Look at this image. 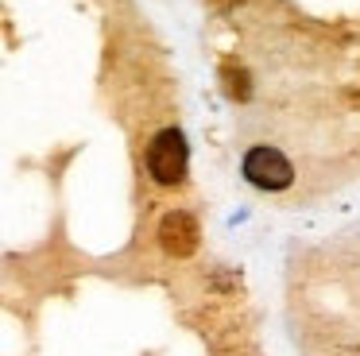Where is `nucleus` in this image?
<instances>
[{
    "label": "nucleus",
    "instance_id": "f257e3e1",
    "mask_svg": "<svg viewBox=\"0 0 360 356\" xmlns=\"http://www.w3.org/2000/svg\"><path fill=\"white\" fill-rule=\"evenodd\" d=\"M190 167V151H186V139H182L179 128H163L155 132V139L148 144V170L155 182L163 186H179L186 178Z\"/></svg>",
    "mask_w": 360,
    "mask_h": 356
},
{
    "label": "nucleus",
    "instance_id": "f03ea898",
    "mask_svg": "<svg viewBox=\"0 0 360 356\" xmlns=\"http://www.w3.org/2000/svg\"><path fill=\"white\" fill-rule=\"evenodd\" d=\"M244 178H248L252 186H259V190H287V186L295 182V170H290L287 155H283L279 147L259 144L244 155Z\"/></svg>",
    "mask_w": 360,
    "mask_h": 356
},
{
    "label": "nucleus",
    "instance_id": "7ed1b4c3",
    "mask_svg": "<svg viewBox=\"0 0 360 356\" xmlns=\"http://www.w3.org/2000/svg\"><path fill=\"white\" fill-rule=\"evenodd\" d=\"M159 240H163V248L171 255H190L198 248V221L190 213H182V209H174V213H167Z\"/></svg>",
    "mask_w": 360,
    "mask_h": 356
}]
</instances>
